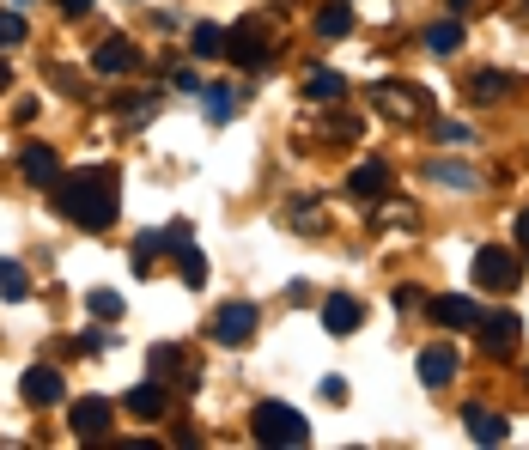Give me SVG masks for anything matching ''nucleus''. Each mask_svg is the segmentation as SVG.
I'll return each mask as SVG.
<instances>
[{"mask_svg": "<svg viewBox=\"0 0 529 450\" xmlns=\"http://www.w3.org/2000/svg\"><path fill=\"white\" fill-rule=\"evenodd\" d=\"M189 43H195V55H225V31L219 25H195Z\"/></svg>", "mask_w": 529, "mask_h": 450, "instance_id": "a878e982", "label": "nucleus"}, {"mask_svg": "<svg viewBox=\"0 0 529 450\" xmlns=\"http://www.w3.org/2000/svg\"><path fill=\"white\" fill-rule=\"evenodd\" d=\"M517 329H523V323H517L511 311H499V317H481V323H475V335H481V353L505 359V353L517 347Z\"/></svg>", "mask_w": 529, "mask_h": 450, "instance_id": "1a4fd4ad", "label": "nucleus"}, {"mask_svg": "<svg viewBox=\"0 0 529 450\" xmlns=\"http://www.w3.org/2000/svg\"><path fill=\"white\" fill-rule=\"evenodd\" d=\"M359 323H365L359 298H347V292H329V298H323V329H329V335H353Z\"/></svg>", "mask_w": 529, "mask_h": 450, "instance_id": "9b49d317", "label": "nucleus"}, {"mask_svg": "<svg viewBox=\"0 0 529 450\" xmlns=\"http://www.w3.org/2000/svg\"><path fill=\"white\" fill-rule=\"evenodd\" d=\"M438 140H444V146H463L469 128H463V122H438Z\"/></svg>", "mask_w": 529, "mask_h": 450, "instance_id": "c756f323", "label": "nucleus"}, {"mask_svg": "<svg viewBox=\"0 0 529 450\" xmlns=\"http://www.w3.org/2000/svg\"><path fill=\"white\" fill-rule=\"evenodd\" d=\"M450 378H457V347H444V341L426 347V353H420V384H426V390H444Z\"/></svg>", "mask_w": 529, "mask_h": 450, "instance_id": "f8f14e48", "label": "nucleus"}, {"mask_svg": "<svg viewBox=\"0 0 529 450\" xmlns=\"http://www.w3.org/2000/svg\"><path fill=\"white\" fill-rule=\"evenodd\" d=\"M463 426H469V438H475V444H505V432H511L499 414H481V408H469V414H463Z\"/></svg>", "mask_w": 529, "mask_h": 450, "instance_id": "f3484780", "label": "nucleus"}, {"mask_svg": "<svg viewBox=\"0 0 529 450\" xmlns=\"http://www.w3.org/2000/svg\"><path fill=\"white\" fill-rule=\"evenodd\" d=\"M134 61H140V55H134V43H128V37H110V43H98V55H92V67H98V73H128Z\"/></svg>", "mask_w": 529, "mask_h": 450, "instance_id": "dca6fc26", "label": "nucleus"}, {"mask_svg": "<svg viewBox=\"0 0 529 450\" xmlns=\"http://www.w3.org/2000/svg\"><path fill=\"white\" fill-rule=\"evenodd\" d=\"M25 43V19L19 13H0V49H19Z\"/></svg>", "mask_w": 529, "mask_h": 450, "instance_id": "c85d7f7f", "label": "nucleus"}, {"mask_svg": "<svg viewBox=\"0 0 529 450\" xmlns=\"http://www.w3.org/2000/svg\"><path fill=\"white\" fill-rule=\"evenodd\" d=\"M353 31V7H323L317 13V37H347Z\"/></svg>", "mask_w": 529, "mask_h": 450, "instance_id": "b1692460", "label": "nucleus"}, {"mask_svg": "<svg viewBox=\"0 0 529 450\" xmlns=\"http://www.w3.org/2000/svg\"><path fill=\"white\" fill-rule=\"evenodd\" d=\"M165 408H171V396H165L159 378H146V384L128 390V414H134V420H165Z\"/></svg>", "mask_w": 529, "mask_h": 450, "instance_id": "ddd939ff", "label": "nucleus"}, {"mask_svg": "<svg viewBox=\"0 0 529 450\" xmlns=\"http://www.w3.org/2000/svg\"><path fill=\"white\" fill-rule=\"evenodd\" d=\"M0 298H13V305H19V298H31V274L19 262H0Z\"/></svg>", "mask_w": 529, "mask_h": 450, "instance_id": "4be33fe9", "label": "nucleus"}, {"mask_svg": "<svg viewBox=\"0 0 529 450\" xmlns=\"http://www.w3.org/2000/svg\"><path fill=\"white\" fill-rule=\"evenodd\" d=\"M55 207L86 225V232H104V225H116L122 213V189H116V171H73V177H55Z\"/></svg>", "mask_w": 529, "mask_h": 450, "instance_id": "f257e3e1", "label": "nucleus"}, {"mask_svg": "<svg viewBox=\"0 0 529 450\" xmlns=\"http://www.w3.org/2000/svg\"><path fill=\"white\" fill-rule=\"evenodd\" d=\"M19 171H25V183H49V189H55V177H61V159L49 153V146H25Z\"/></svg>", "mask_w": 529, "mask_h": 450, "instance_id": "2eb2a0df", "label": "nucleus"}, {"mask_svg": "<svg viewBox=\"0 0 529 450\" xmlns=\"http://www.w3.org/2000/svg\"><path fill=\"white\" fill-rule=\"evenodd\" d=\"M377 225H414V207H408V201H390V195H384V207H377Z\"/></svg>", "mask_w": 529, "mask_h": 450, "instance_id": "cd10ccee", "label": "nucleus"}, {"mask_svg": "<svg viewBox=\"0 0 529 450\" xmlns=\"http://www.w3.org/2000/svg\"><path fill=\"white\" fill-rule=\"evenodd\" d=\"M505 73H475V80H469V104H493V98H505Z\"/></svg>", "mask_w": 529, "mask_h": 450, "instance_id": "5701e85b", "label": "nucleus"}, {"mask_svg": "<svg viewBox=\"0 0 529 450\" xmlns=\"http://www.w3.org/2000/svg\"><path fill=\"white\" fill-rule=\"evenodd\" d=\"M432 323H444V329H475L481 323V305L475 298H463V292H444V298H432Z\"/></svg>", "mask_w": 529, "mask_h": 450, "instance_id": "6e6552de", "label": "nucleus"}, {"mask_svg": "<svg viewBox=\"0 0 529 450\" xmlns=\"http://www.w3.org/2000/svg\"><path fill=\"white\" fill-rule=\"evenodd\" d=\"M201 98H207V116H213V122H225V116L244 104V92H238V86H201Z\"/></svg>", "mask_w": 529, "mask_h": 450, "instance_id": "aec40b11", "label": "nucleus"}, {"mask_svg": "<svg viewBox=\"0 0 529 450\" xmlns=\"http://www.w3.org/2000/svg\"><path fill=\"white\" fill-rule=\"evenodd\" d=\"M92 317H104V323H116V317H122V292H110V286H98V292H92Z\"/></svg>", "mask_w": 529, "mask_h": 450, "instance_id": "bb28decb", "label": "nucleus"}, {"mask_svg": "<svg viewBox=\"0 0 529 450\" xmlns=\"http://www.w3.org/2000/svg\"><path fill=\"white\" fill-rule=\"evenodd\" d=\"M371 104H377V116H390V122H420V116H432L426 92H414V86H402V80L377 86V92H371Z\"/></svg>", "mask_w": 529, "mask_h": 450, "instance_id": "7ed1b4c3", "label": "nucleus"}, {"mask_svg": "<svg viewBox=\"0 0 529 450\" xmlns=\"http://www.w3.org/2000/svg\"><path fill=\"white\" fill-rule=\"evenodd\" d=\"M19 396H25L31 408H55V402L67 396V384H61V371H55V365H31V371H25V384H19Z\"/></svg>", "mask_w": 529, "mask_h": 450, "instance_id": "0eeeda50", "label": "nucleus"}, {"mask_svg": "<svg viewBox=\"0 0 529 450\" xmlns=\"http://www.w3.org/2000/svg\"><path fill=\"white\" fill-rule=\"evenodd\" d=\"M517 244H523V250H529V207H523V213H517Z\"/></svg>", "mask_w": 529, "mask_h": 450, "instance_id": "7c9ffc66", "label": "nucleus"}, {"mask_svg": "<svg viewBox=\"0 0 529 450\" xmlns=\"http://www.w3.org/2000/svg\"><path fill=\"white\" fill-rule=\"evenodd\" d=\"M426 49H432V55H457V49H463V25H457V19L426 25Z\"/></svg>", "mask_w": 529, "mask_h": 450, "instance_id": "a211bd4d", "label": "nucleus"}, {"mask_svg": "<svg viewBox=\"0 0 529 450\" xmlns=\"http://www.w3.org/2000/svg\"><path fill=\"white\" fill-rule=\"evenodd\" d=\"M475 280H481L487 292H511V286H517V256H511V250H493V244L475 250Z\"/></svg>", "mask_w": 529, "mask_h": 450, "instance_id": "423d86ee", "label": "nucleus"}, {"mask_svg": "<svg viewBox=\"0 0 529 450\" xmlns=\"http://www.w3.org/2000/svg\"><path fill=\"white\" fill-rule=\"evenodd\" d=\"M317 104H341L347 98V80H341V73H329V67H311V86H305Z\"/></svg>", "mask_w": 529, "mask_h": 450, "instance_id": "6ab92c4d", "label": "nucleus"}, {"mask_svg": "<svg viewBox=\"0 0 529 450\" xmlns=\"http://www.w3.org/2000/svg\"><path fill=\"white\" fill-rule=\"evenodd\" d=\"M426 177H432V183H444V189H475V183H481V177H475L469 165H450V159L426 165Z\"/></svg>", "mask_w": 529, "mask_h": 450, "instance_id": "412c9836", "label": "nucleus"}, {"mask_svg": "<svg viewBox=\"0 0 529 450\" xmlns=\"http://www.w3.org/2000/svg\"><path fill=\"white\" fill-rule=\"evenodd\" d=\"M347 183H353V195H365V201H384V195H390V165H384V159H365Z\"/></svg>", "mask_w": 529, "mask_h": 450, "instance_id": "4468645a", "label": "nucleus"}, {"mask_svg": "<svg viewBox=\"0 0 529 450\" xmlns=\"http://www.w3.org/2000/svg\"><path fill=\"white\" fill-rule=\"evenodd\" d=\"M256 335V305H244V298H232V305L213 311V341L219 347H244Z\"/></svg>", "mask_w": 529, "mask_h": 450, "instance_id": "39448f33", "label": "nucleus"}, {"mask_svg": "<svg viewBox=\"0 0 529 450\" xmlns=\"http://www.w3.org/2000/svg\"><path fill=\"white\" fill-rule=\"evenodd\" d=\"M61 7H67V13H92V0H61Z\"/></svg>", "mask_w": 529, "mask_h": 450, "instance_id": "2f4dec72", "label": "nucleus"}, {"mask_svg": "<svg viewBox=\"0 0 529 450\" xmlns=\"http://www.w3.org/2000/svg\"><path fill=\"white\" fill-rule=\"evenodd\" d=\"M177 268H183V280H189V286H201V280H207V256H201L195 244H183V250H177Z\"/></svg>", "mask_w": 529, "mask_h": 450, "instance_id": "393cba45", "label": "nucleus"}, {"mask_svg": "<svg viewBox=\"0 0 529 450\" xmlns=\"http://www.w3.org/2000/svg\"><path fill=\"white\" fill-rule=\"evenodd\" d=\"M225 55H232L238 67H262L274 55V37H268V19H244L232 31V43H225Z\"/></svg>", "mask_w": 529, "mask_h": 450, "instance_id": "20e7f679", "label": "nucleus"}, {"mask_svg": "<svg viewBox=\"0 0 529 450\" xmlns=\"http://www.w3.org/2000/svg\"><path fill=\"white\" fill-rule=\"evenodd\" d=\"M450 7H457V13H463V7H469V0H450Z\"/></svg>", "mask_w": 529, "mask_h": 450, "instance_id": "72a5a7b5", "label": "nucleus"}, {"mask_svg": "<svg viewBox=\"0 0 529 450\" xmlns=\"http://www.w3.org/2000/svg\"><path fill=\"white\" fill-rule=\"evenodd\" d=\"M250 432H256V444H311V426H305V414L298 408H286V402H262L256 414H250Z\"/></svg>", "mask_w": 529, "mask_h": 450, "instance_id": "f03ea898", "label": "nucleus"}, {"mask_svg": "<svg viewBox=\"0 0 529 450\" xmlns=\"http://www.w3.org/2000/svg\"><path fill=\"white\" fill-rule=\"evenodd\" d=\"M7 86H13V67H7V61H0V92H7Z\"/></svg>", "mask_w": 529, "mask_h": 450, "instance_id": "473e14b6", "label": "nucleus"}, {"mask_svg": "<svg viewBox=\"0 0 529 450\" xmlns=\"http://www.w3.org/2000/svg\"><path fill=\"white\" fill-rule=\"evenodd\" d=\"M67 426H73V438H104L110 432V402H98V396L73 402L67 408Z\"/></svg>", "mask_w": 529, "mask_h": 450, "instance_id": "9d476101", "label": "nucleus"}]
</instances>
